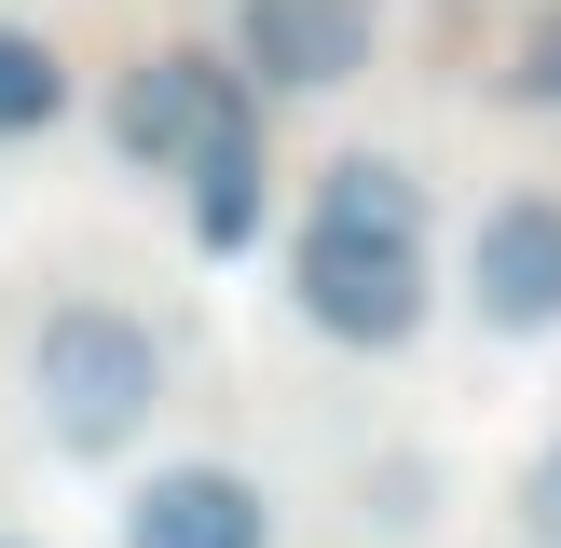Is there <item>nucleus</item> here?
Instances as JSON below:
<instances>
[{"instance_id": "f257e3e1", "label": "nucleus", "mask_w": 561, "mask_h": 548, "mask_svg": "<svg viewBox=\"0 0 561 548\" xmlns=\"http://www.w3.org/2000/svg\"><path fill=\"white\" fill-rule=\"evenodd\" d=\"M27 398H42V425L69 453H124L164 411V343L137 316H110V301H55L42 343H27Z\"/></svg>"}, {"instance_id": "f03ea898", "label": "nucleus", "mask_w": 561, "mask_h": 548, "mask_svg": "<svg viewBox=\"0 0 561 548\" xmlns=\"http://www.w3.org/2000/svg\"><path fill=\"white\" fill-rule=\"evenodd\" d=\"M288 288L329 343H411L425 329V247L411 233H356V219H301Z\"/></svg>"}, {"instance_id": "7ed1b4c3", "label": "nucleus", "mask_w": 561, "mask_h": 548, "mask_svg": "<svg viewBox=\"0 0 561 548\" xmlns=\"http://www.w3.org/2000/svg\"><path fill=\"white\" fill-rule=\"evenodd\" d=\"M110 137H124V164H151V179H192L206 151L261 137V96H247L219 55H151V69H124V96H110Z\"/></svg>"}, {"instance_id": "20e7f679", "label": "nucleus", "mask_w": 561, "mask_h": 548, "mask_svg": "<svg viewBox=\"0 0 561 548\" xmlns=\"http://www.w3.org/2000/svg\"><path fill=\"white\" fill-rule=\"evenodd\" d=\"M466 301H480V329H561V206L548 192L480 206V233H466Z\"/></svg>"}, {"instance_id": "39448f33", "label": "nucleus", "mask_w": 561, "mask_h": 548, "mask_svg": "<svg viewBox=\"0 0 561 548\" xmlns=\"http://www.w3.org/2000/svg\"><path fill=\"white\" fill-rule=\"evenodd\" d=\"M233 82H274V96H329V82L370 69V0H247L233 14Z\"/></svg>"}, {"instance_id": "423d86ee", "label": "nucleus", "mask_w": 561, "mask_h": 548, "mask_svg": "<svg viewBox=\"0 0 561 548\" xmlns=\"http://www.w3.org/2000/svg\"><path fill=\"white\" fill-rule=\"evenodd\" d=\"M124 548H274V507L233 466H151L124 493Z\"/></svg>"}, {"instance_id": "0eeeda50", "label": "nucleus", "mask_w": 561, "mask_h": 548, "mask_svg": "<svg viewBox=\"0 0 561 548\" xmlns=\"http://www.w3.org/2000/svg\"><path fill=\"white\" fill-rule=\"evenodd\" d=\"M316 219H356V233H411L425 247V192H411V164H383V151H343L316 179Z\"/></svg>"}, {"instance_id": "6e6552de", "label": "nucleus", "mask_w": 561, "mask_h": 548, "mask_svg": "<svg viewBox=\"0 0 561 548\" xmlns=\"http://www.w3.org/2000/svg\"><path fill=\"white\" fill-rule=\"evenodd\" d=\"M192 233H206V247H247V233H261V137H233V151L192 164Z\"/></svg>"}, {"instance_id": "1a4fd4ad", "label": "nucleus", "mask_w": 561, "mask_h": 548, "mask_svg": "<svg viewBox=\"0 0 561 548\" xmlns=\"http://www.w3.org/2000/svg\"><path fill=\"white\" fill-rule=\"evenodd\" d=\"M55 110H69V69H55L42 27H0V137H42Z\"/></svg>"}, {"instance_id": "9d476101", "label": "nucleus", "mask_w": 561, "mask_h": 548, "mask_svg": "<svg viewBox=\"0 0 561 548\" xmlns=\"http://www.w3.org/2000/svg\"><path fill=\"white\" fill-rule=\"evenodd\" d=\"M507 96H535V110H561V14L520 42V69H507Z\"/></svg>"}, {"instance_id": "9b49d317", "label": "nucleus", "mask_w": 561, "mask_h": 548, "mask_svg": "<svg viewBox=\"0 0 561 548\" xmlns=\"http://www.w3.org/2000/svg\"><path fill=\"white\" fill-rule=\"evenodd\" d=\"M520 521H535V548H561V453L520 466Z\"/></svg>"}]
</instances>
